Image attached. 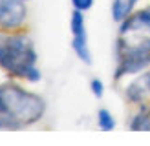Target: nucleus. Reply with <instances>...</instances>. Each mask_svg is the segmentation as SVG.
Wrapping results in <instances>:
<instances>
[{"label":"nucleus","mask_w":150,"mask_h":146,"mask_svg":"<svg viewBox=\"0 0 150 146\" xmlns=\"http://www.w3.org/2000/svg\"><path fill=\"white\" fill-rule=\"evenodd\" d=\"M24 2H29V0H24Z\"/></svg>","instance_id":"obj_13"},{"label":"nucleus","mask_w":150,"mask_h":146,"mask_svg":"<svg viewBox=\"0 0 150 146\" xmlns=\"http://www.w3.org/2000/svg\"><path fill=\"white\" fill-rule=\"evenodd\" d=\"M97 126L103 131L115 130V117L112 115V112L108 108H101L99 112H97Z\"/></svg>","instance_id":"obj_9"},{"label":"nucleus","mask_w":150,"mask_h":146,"mask_svg":"<svg viewBox=\"0 0 150 146\" xmlns=\"http://www.w3.org/2000/svg\"><path fill=\"white\" fill-rule=\"evenodd\" d=\"M90 90H92V93H93V97H97V99H101L103 95H104V82L101 79H97V77H93L92 80H90Z\"/></svg>","instance_id":"obj_10"},{"label":"nucleus","mask_w":150,"mask_h":146,"mask_svg":"<svg viewBox=\"0 0 150 146\" xmlns=\"http://www.w3.org/2000/svg\"><path fill=\"white\" fill-rule=\"evenodd\" d=\"M150 36V6L134 9L123 22H119V39L136 40Z\"/></svg>","instance_id":"obj_5"},{"label":"nucleus","mask_w":150,"mask_h":146,"mask_svg":"<svg viewBox=\"0 0 150 146\" xmlns=\"http://www.w3.org/2000/svg\"><path fill=\"white\" fill-rule=\"evenodd\" d=\"M150 68V36L136 40H117V64L114 80L128 75H139Z\"/></svg>","instance_id":"obj_3"},{"label":"nucleus","mask_w":150,"mask_h":146,"mask_svg":"<svg viewBox=\"0 0 150 146\" xmlns=\"http://www.w3.org/2000/svg\"><path fill=\"white\" fill-rule=\"evenodd\" d=\"M130 130L150 131V104L148 102H143V104L137 106V112L130 121Z\"/></svg>","instance_id":"obj_7"},{"label":"nucleus","mask_w":150,"mask_h":146,"mask_svg":"<svg viewBox=\"0 0 150 146\" xmlns=\"http://www.w3.org/2000/svg\"><path fill=\"white\" fill-rule=\"evenodd\" d=\"M28 20V6L24 0H0V31L20 29Z\"/></svg>","instance_id":"obj_6"},{"label":"nucleus","mask_w":150,"mask_h":146,"mask_svg":"<svg viewBox=\"0 0 150 146\" xmlns=\"http://www.w3.org/2000/svg\"><path fill=\"white\" fill-rule=\"evenodd\" d=\"M37 62L39 55L35 44L26 33L4 35L0 39V68L11 79L39 82L42 73Z\"/></svg>","instance_id":"obj_2"},{"label":"nucleus","mask_w":150,"mask_h":146,"mask_svg":"<svg viewBox=\"0 0 150 146\" xmlns=\"http://www.w3.org/2000/svg\"><path fill=\"white\" fill-rule=\"evenodd\" d=\"M71 6H73V9H79V11H88V9H92L93 4H95V0H70Z\"/></svg>","instance_id":"obj_11"},{"label":"nucleus","mask_w":150,"mask_h":146,"mask_svg":"<svg viewBox=\"0 0 150 146\" xmlns=\"http://www.w3.org/2000/svg\"><path fill=\"white\" fill-rule=\"evenodd\" d=\"M46 115V100L20 84H0V130H22Z\"/></svg>","instance_id":"obj_1"},{"label":"nucleus","mask_w":150,"mask_h":146,"mask_svg":"<svg viewBox=\"0 0 150 146\" xmlns=\"http://www.w3.org/2000/svg\"><path fill=\"white\" fill-rule=\"evenodd\" d=\"M70 31H71V49L75 57L79 58L82 64L92 66L93 57L88 46V31H86V20H84V13L79 9L71 11V18H70Z\"/></svg>","instance_id":"obj_4"},{"label":"nucleus","mask_w":150,"mask_h":146,"mask_svg":"<svg viewBox=\"0 0 150 146\" xmlns=\"http://www.w3.org/2000/svg\"><path fill=\"white\" fill-rule=\"evenodd\" d=\"M137 2H141V0H114V2H112V18H114L117 24L123 22L134 9H136Z\"/></svg>","instance_id":"obj_8"},{"label":"nucleus","mask_w":150,"mask_h":146,"mask_svg":"<svg viewBox=\"0 0 150 146\" xmlns=\"http://www.w3.org/2000/svg\"><path fill=\"white\" fill-rule=\"evenodd\" d=\"M141 75H143V80H145V84H146L148 91H150V68H148V71H143Z\"/></svg>","instance_id":"obj_12"}]
</instances>
